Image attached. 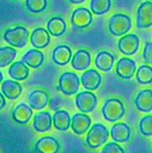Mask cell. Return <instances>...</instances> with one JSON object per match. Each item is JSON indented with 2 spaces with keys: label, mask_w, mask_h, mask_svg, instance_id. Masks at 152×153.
<instances>
[{
  "label": "cell",
  "mask_w": 152,
  "mask_h": 153,
  "mask_svg": "<svg viewBox=\"0 0 152 153\" xmlns=\"http://www.w3.org/2000/svg\"><path fill=\"white\" fill-rule=\"evenodd\" d=\"M101 112L106 120L116 122L125 115V110L120 100L118 99H110L104 104Z\"/></svg>",
  "instance_id": "1"
},
{
  "label": "cell",
  "mask_w": 152,
  "mask_h": 153,
  "mask_svg": "<svg viewBox=\"0 0 152 153\" xmlns=\"http://www.w3.org/2000/svg\"><path fill=\"white\" fill-rule=\"evenodd\" d=\"M28 35L29 32L25 27L16 26L13 28L6 30L3 37L10 46L13 47L23 48L26 46Z\"/></svg>",
  "instance_id": "2"
},
{
  "label": "cell",
  "mask_w": 152,
  "mask_h": 153,
  "mask_svg": "<svg viewBox=\"0 0 152 153\" xmlns=\"http://www.w3.org/2000/svg\"><path fill=\"white\" fill-rule=\"evenodd\" d=\"M109 132L107 128L101 123H96L91 128L86 135V141L92 149L100 147L108 140Z\"/></svg>",
  "instance_id": "3"
},
{
  "label": "cell",
  "mask_w": 152,
  "mask_h": 153,
  "mask_svg": "<svg viewBox=\"0 0 152 153\" xmlns=\"http://www.w3.org/2000/svg\"><path fill=\"white\" fill-rule=\"evenodd\" d=\"M131 26V18L123 13L113 15L108 22L109 31L114 36L124 35L130 31Z\"/></svg>",
  "instance_id": "4"
},
{
  "label": "cell",
  "mask_w": 152,
  "mask_h": 153,
  "mask_svg": "<svg viewBox=\"0 0 152 153\" xmlns=\"http://www.w3.org/2000/svg\"><path fill=\"white\" fill-rule=\"evenodd\" d=\"M80 86V80L75 73L66 72L59 78L58 89L64 95L72 96L76 94Z\"/></svg>",
  "instance_id": "5"
},
{
  "label": "cell",
  "mask_w": 152,
  "mask_h": 153,
  "mask_svg": "<svg viewBox=\"0 0 152 153\" xmlns=\"http://www.w3.org/2000/svg\"><path fill=\"white\" fill-rule=\"evenodd\" d=\"M97 97L92 93L83 91L76 96L75 105L82 113H89L95 108L97 105Z\"/></svg>",
  "instance_id": "6"
},
{
  "label": "cell",
  "mask_w": 152,
  "mask_h": 153,
  "mask_svg": "<svg viewBox=\"0 0 152 153\" xmlns=\"http://www.w3.org/2000/svg\"><path fill=\"white\" fill-rule=\"evenodd\" d=\"M152 25V2L144 1L140 4L137 13V26L145 28Z\"/></svg>",
  "instance_id": "7"
},
{
  "label": "cell",
  "mask_w": 152,
  "mask_h": 153,
  "mask_svg": "<svg viewBox=\"0 0 152 153\" xmlns=\"http://www.w3.org/2000/svg\"><path fill=\"white\" fill-rule=\"evenodd\" d=\"M92 22V13L87 8L79 7L72 12L71 16V23L75 28L83 29L89 26Z\"/></svg>",
  "instance_id": "8"
},
{
  "label": "cell",
  "mask_w": 152,
  "mask_h": 153,
  "mask_svg": "<svg viewBox=\"0 0 152 153\" xmlns=\"http://www.w3.org/2000/svg\"><path fill=\"white\" fill-rule=\"evenodd\" d=\"M139 46V40L136 34H128L119 40L118 48L122 54L132 55L137 52Z\"/></svg>",
  "instance_id": "9"
},
{
  "label": "cell",
  "mask_w": 152,
  "mask_h": 153,
  "mask_svg": "<svg viewBox=\"0 0 152 153\" xmlns=\"http://www.w3.org/2000/svg\"><path fill=\"white\" fill-rule=\"evenodd\" d=\"M34 150L37 153H58L60 143L57 139L50 136L43 137L37 140Z\"/></svg>",
  "instance_id": "10"
},
{
  "label": "cell",
  "mask_w": 152,
  "mask_h": 153,
  "mask_svg": "<svg viewBox=\"0 0 152 153\" xmlns=\"http://www.w3.org/2000/svg\"><path fill=\"white\" fill-rule=\"evenodd\" d=\"M136 68L135 61L128 58H122L117 63L116 73L122 79H129L134 76Z\"/></svg>",
  "instance_id": "11"
},
{
  "label": "cell",
  "mask_w": 152,
  "mask_h": 153,
  "mask_svg": "<svg viewBox=\"0 0 152 153\" xmlns=\"http://www.w3.org/2000/svg\"><path fill=\"white\" fill-rule=\"evenodd\" d=\"M80 81L85 89L95 91L101 85V76L96 70H89L82 74Z\"/></svg>",
  "instance_id": "12"
},
{
  "label": "cell",
  "mask_w": 152,
  "mask_h": 153,
  "mask_svg": "<svg viewBox=\"0 0 152 153\" xmlns=\"http://www.w3.org/2000/svg\"><path fill=\"white\" fill-rule=\"evenodd\" d=\"M72 131L77 134H83L86 132L91 125V119L84 114L77 113L71 120Z\"/></svg>",
  "instance_id": "13"
},
{
  "label": "cell",
  "mask_w": 152,
  "mask_h": 153,
  "mask_svg": "<svg viewBox=\"0 0 152 153\" xmlns=\"http://www.w3.org/2000/svg\"><path fill=\"white\" fill-rule=\"evenodd\" d=\"M31 43L34 47L44 49L50 43V35L48 31L43 28H37L33 31L31 35Z\"/></svg>",
  "instance_id": "14"
},
{
  "label": "cell",
  "mask_w": 152,
  "mask_h": 153,
  "mask_svg": "<svg viewBox=\"0 0 152 153\" xmlns=\"http://www.w3.org/2000/svg\"><path fill=\"white\" fill-rule=\"evenodd\" d=\"M135 105L139 111L148 113L152 111V91L144 90L140 91L135 99Z\"/></svg>",
  "instance_id": "15"
},
{
  "label": "cell",
  "mask_w": 152,
  "mask_h": 153,
  "mask_svg": "<svg viewBox=\"0 0 152 153\" xmlns=\"http://www.w3.org/2000/svg\"><path fill=\"white\" fill-rule=\"evenodd\" d=\"M91 55L89 52L80 49L76 52L72 59V67L73 69L78 71L84 70L90 66Z\"/></svg>",
  "instance_id": "16"
},
{
  "label": "cell",
  "mask_w": 152,
  "mask_h": 153,
  "mask_svg": "<svg viewBox=\"0 0 152 153\" xmlns=\"http://www.w3.org/2000/svg\"><path fill=\"white\" fill-rule=\"evenodd\" d=\"M131 128L127 124L119 123L112 126L110 130L111 137L114 141L118 143H124L128 141L131 137Z\"/></svg>",
  "instance_id": "17"
},
{
  "label": "cell",
  "mask_w": 152,
  "mask_h": 153,
  "mask_svg": "<svg viewBox=\"0 0 152 153\" xmlns=\"http://www.w3.org/2000/svg\"><path fill=\"white\" fill-rule=\"evenodd\" d=\"M33 111L31 107L25 103H20L13 111L12 117L17 123L26 124L30 120Z\"/></svg>",
  "instance_id": "18"
},
{
  "label": "cell",
  "mask_w": 152,
  "mask_h": 153,
  "mask_svg": "<svg viewBox=\"0 0 152 153\" xmlns=\"http://www.w3.org/2000/svg\"><path fill=\"white\" fill-rule=\"evenodd\" d=\"M52 118L49 112L37 113L34 118V128L38 132H46L52 128Z\"/></svg>",
  "instance_id": "19"
},
{
  "label": "cell",
  "mask_w": 152,
  "mask_h": 153,
  "mask_svg": "<svg viewBox=\"0 0 152 153\" xmlns=\"http://www.w3.org/2000/svg\"><path fill=\"white\" fill-rule=\"evenodd\" d=\"M72 55V50L68 46L61 45L54 49L52 52V60L58 65L64 66L69 62Z\"/></svg>",
  "instance_id": "20"
},
{
  "label": "cell",
  "mask_w": 152,
  "mask_h": 153,
  "mask_svg": "<svg viewBox=\"0 0 152 153\" xmlns=\"http://www.w3.org/2000/svg\"><path fill=\"white\" fill-rule=\"evenodd\" d=\"M48 95L46 92L40 90L32 91L28 97L30 107L35 110H41L48 104Z\"/></svg>",
  "instance_id": "21"
},
{
  "label": "cell",
  "mask_w": 152,
  "mask_h": 153,
  "mask_svg": "<svg viewBox=\"0 0 152 153\" xmlns=\"http://www.w3.org/2000/svg\"><path fill=\"white\" fill-rule=\"evenodd\" d=\"M1 91L8 100H13L20 96L22 88L20 84L11 80H6L1 85Z\"/></svg>",
  "instance_id": "22"
},
{
  "label": "cell",
  "mask_w": 152,
  "mask_h": 153,
  "mask_svg": "<svg viewBox=\"0 0 152 153\" xmlns=\"http://www.w3.org/2000/svg\"><path fill=\"white\" fill-rule=\"evenodd\" d=\"M44 61V55L43 52L37 49H30L22 56V61L32 68H38Z\"/></svg>",
  "instance_id": "23"
},
{
  "label": "cell",
  "mask_w": 152,
  "mask_h": 153,
  "mask_svg": "<svg viewBox=\"0 0 152 153\" xmlns=\"http://www.w3.org/2000/svg\"><path fill=\"white\" fill-rule=\"evenodd\" d=\"M53 125L57 130L61 131H65L69 128L71 118L69 114L66 111H57L54 114Z\"/></svg>",
  "instance_id": "24"
},
{
  "label": "cell",
  "mask_w": 152,
  "mask_h": 153,
  "mask_svg": "<svg viewBox=\"0 0 152 153\" xmlns=\"http://www.w3.org/2000/svg\"><path fill=\"white\" fill-rule=\"evenodd\" d=\"M114 57L108 52H100L97 54L95 60V64L98 70L104 72H108L112 69L114 63Z\"/></svg>",
  "instance_id": "25"
},
{
  "label": "cell",
  "mask_w": 152,
  "mask_h": 153,
  "mask_svg": "<svg viewBox=\"0 0 152 153\" xmlns=\"http://www.w3.org/2000/svg\"><path fill=\"white\" fill-rule=\"evenodd\" d=\"M8 74L15 80L23 81L29 76V70L22 61H16L10 67Z\"/></svg>",
  "instance_id": "26"
},
{
  "label": "cell",
  "mask_w": 152,
  "mask_h": 153,
  "mask_svg": "<svg viewBox=\"0 0 152 153\" xmlns=\"http://www.w3.org/2000/svg\"><path fill=\"white\" fill-rule=\"evenodd\" d=\"M66 29V25L64 19L59 16L52 17L48 21L47 30L52 35L55 37H59L65 33Z\"/></svg>",
  "instance_id": "27"
},
{
  "label": "cell",
  "mask_w": 152,
  "mask_h": 153,
  "mask_svg": "<svg viewBox=\"0 0 152 153\" xmlns=\"http://www.w3.org/2000/svg\"><path fill=\"white\" fill-rule=\"evenodd\" d=\"M16 49L9 46L0 48V67H4L9 65L16 56Z\"/></svg>",
  "instance_id": "28"
},
{
  "label": "cell",
  "mask_w": 152,
  "mask_h": 153,
  "mask_svg": "<svg viewBox=\"0 0 152 153\" xmlns=\"http://www.w3.org/2000/svg\"><path fill=\"white\" fill-rule=\"evenodd\" d=\"M111 7V0H91L90 8L94 14L101 15L109 11Z\"/></svg>",
  "instance_id": "29"
},
{
  "label": "cell",
  "mask_w": 152,
  "mask_h": 153,
  "mask_svg": "<svg viewBox=\"0 0 152 153\" xmlns=\"http://www.w3.org/2000/svg\"><path fill=\"white\" fill-rule=\"evenodd\" d=\"M137 81L141 85H148L152 82V67L142 65L137 72Z\"/></svg>",
  "instance_id": "30"
},
{
  "label": "cell",
  "mask_w": 152,
  "mask_h": 153,
  "mask_svg": "<svg viewBox=\"0 0 152 153\" xmlns=\"http://www.w3.org/2000/svg\"><path fill=\"white\" fill-rule=\"evenodd\" d=\"M25 4L31 13H40L47 7V0H26Z\"/></svg>",
  "instance_id": "31"
},
{
  "label": "cell",
  "mask_w": 152,
  "mask_h": 153,
  "mask_svg": "<svg viewBox=\"0 0 152 153\" xmlns=\"http://www.w3.org/2000/svg\"><path fill=\"white\" fill-rule=\"evenodd\" d=\"M139 131L146 137L152 136V115L144 117L139 122Z\"/></svg>",
  "instance_id": "32"
},
{
  "label": "cell",
  "mask_w": 152,
  "mask_h": 153,
  "mask_svg": "<svg viewBox=\"0 0 152 153\" xmlns=\"http://www.w3.org/2000/svg\"><path fill=\"white\" fill-rule=\"evenodd\" d=\"M101 153H125V151L117 143L111 142L103 148Z\"/></svg>",
  "instance_id": "33"
},
{
  "label": "cell",
  "mask_w": 152,
  "mask_h": 153,
  "mask_svg": "<svg viewBox=\"0 0 152 153\" xmlns=\"http://www.w3.org/2000/svg\"><path fill=\"white\" fill-rule=\"evenodd\" d=\"M144 61L147 64H152V43L147 42L143 51Z\"/></svg>",
  "instance_id": "34"
},
{
  "label": "cell",
  "mask_w": 152,
  "mask_h": 153,
  "mask_svg": "<svg viewBox=\"0 0 152 153\" xmlns=\"http://www.w3.org/2000/svg\"><path fill=\"white\" fill-rule=\"evenodd\" d=\"M5 105H6V102H5V100H4V97H3L2 94L0 93V110H1V109L5 106Z\"/></svg>",
  "instance_id": "35"
},
{
  "label": "cell",
  "mask_w": 152,
  "mask_h": 153,
  "mask_svg": "<svg viewBox=\"0 0 152 153\" xmlns=\"http://www.w3.org/2000/svg\"><path fill=\"white\" fill-rule=\"evenodd\" d=\"M72 4H80V3L83 2L85 0H69Z\"/></svg>",
  "instance_id": "36"
},
{
  "label": "cell",
  "mask_w": 152,
  "mask_h": 153,
  "mask_svg": "<svg viewBox=\"0 0 152 153\" xmlns=\"http://www.w3.org/2000/svg\"><path fill=\"white\" fill-rule=\"evenodd\" d=\"M2 79H3V75H2V73H1V71H0V83L1 82Z\"/></svg>",
  "instance_id": "37"
},
{
  "label": "cell",
  "mask_w": 152,
  "mask_h": 153,
  "mask_svg": "<svg viewBox=\"0 0 152 153\" xmlns=\"http://www.w3.org/2000/svg\"><path fill=\"white\" fill-rule=\"evenodd\" d=\"M151 1H152V0H151Z\"/></svg>",
  "instance_id": "38"
}]
</instances>
